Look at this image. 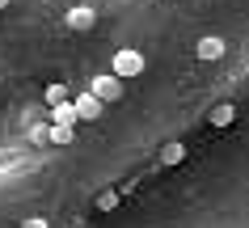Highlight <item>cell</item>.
I'll list each match as a JSON object with an SVG mask.
<instances>
[{
    "label": "cell",
    "mask_w": 249,
    "mask_h": 228,
    "mask_svg": "<svg viewBox=\"0 0 249 228\" xmlns=\"http://www.w3.org/2000/svg\"><path fill=\"white\" fill-rule=\"evenodd\" d=\"M114 203H118V190H106L102 199H97V207H102V211H110V207H114Z\"/></svg>",
    "instance_id": "cell-11"
},
{
    "label": "cell",
    "mask_w": 249,
    "mask_h": 228,
    "mask_svg": "<svg viewBox=\"0 0 249 228\" xmlns=\"http://www.w3.org/2000/svg\"><path fill=\"white\" fill-rule=\"evenodd\" d=\"M47 140H55V144H68V140H72V131H68V127H51V131H47Z\"/></svg>",
    "instance_id": "cell-10"
},
{
    "label": "cell",
    "mask_w": 249,
    "mask_h": 228,
    "mask_svg": "<svg viewBox=\"0 0 249 228\" xmlns=\"http://www.w3.org/2000/svg\"><path fill=\"white\" fill-rule=\"evenodd\" d=\"M186 161V144H165L160 148V165H182Z\"/></svg>",
    "instance_id": "cell-7"
},
{
    "label": "cell",
    "mask_w": 249,
    "mask_h": 228,
    "mask_svg": "<svg viewBox=\"0 0 249 228\" xmlns=\"http://www.w3.org/2000/svg\"><path fill=\"white\" fill-rule=\"evenodd\" d=\"M93 21H97V13H93L89 4H76V9L68 13V26L72 30H93Z\"/></svg>",
    "instance_id": "cell-5"
},
{
    "label": "cell",
    "mask_w": 249,
    "mask_h": 228,
    "mask_svg": "<svg viewBox=\"0 0 249 228\" xmlns=\"http://www.w3.org/2000/svg\"><path fill=\"white\" fill-rule=\"evenodd\" d=\"M51 127H68V131H72V127H76V110H72V102H64V106H51Z\"/></svg>",
    "instance_id": "cell-6"
},
{
    "label": "cell",
    "mask_w": 249,
    "mask_h": 228,
    "mask_svg": "<svg viewBox=\"0 0 249 228\" xmlns=\"http://www.w3.org/2000/svg\"><path fill=\"white\" fill-rule=\"evenodd\" d=\"M140 72H144V55L140 51H118L114 64H110V76H118L123 85L131 81V76H140Z\"/></svg>",
    "instance_id": "cell-1"
},
{
    "label": "cell",
    "mask_w": 249,
    "mask_h": 228,
    "mask_svg": "<svg viewBox=\"0 0 249 228\" xmlns=\"http://www.w3.org/2000/svg\"><path fill=\"white\" fill-rule=\"evenodd\" d=\"M232 119H236L232 106H215L211 110V127H232Z\"/></svg>",
    "instance_id": "cell-8"
},
{
    "label": "cell",
    "mask_w": 249,
    "mask_h": 228,
    "mask_svg": "<svg viewBox=\"0 0 249 228\" xmlns=\"http://www.w3.org/2000/svg\"><path fill=\"white\" fill-rule=\"evenodd\" d=\"M89 93L97 97V102H118V97H123V81H118V76H110V72H106V76H93V85H89Z\"/></svg>",
    "instance_id": "cell-2"
},
{
    "label": "cell",
    "mask_w": 249,
    "mask_h": 228,
    "mask_svg": "<svg viewBox=\"0 0 249 228\" xmlns=\"http://www.w3.org/2000/svg\"><path fill=\"white\" fill-rule=\"evenodd\" d=\"M21 228H51V224H47L42 215H34V220H21Z\"/></svg>",
    "instance_id": "cell-12"
},
{
    "label": "cell",
    "mask_w": 249,
    "mask_h": 228,
    "mask_svg": "<svg viewBox=\"0 0 249 228\" xmlns=\"http://www.w3.org/2000/svg\"><path fill=\"white\" fill-rule=\"evenodd\" d=\"M72 110H76V123H93V119H102V102L93 93H80L76 102H72Z\"/></svg>",
    "instance_id": "cell-3"
},
{
    "label": "cell",
    "mask_w": 249,
    "mask_h": 228,
    "mask_svg": "<svg viewBox=\"0 0 249 228\" xmlns=\"http://www.w3.org/2000/svg\"><path fill=\"white\" fill-rule=\"evenodd\" d=\"M72 228H76V224H72Z\"/></svg>",
    "instance_id": "cell-14"
},
{
    "label": "cell",
    "mask_w": 249,
    "mask_h": 228,
    "mask_svg": "<svg viewBox=\"0 0 249 228\" xmlns=\"http://www.w3.org/2000/svg\"><path fill=\"white\" fill-rule=\"evenodd\" d=\"M224 51H228V47H224V38H215V34L198 38V47H195V55H198V59H207V64H211V59H220Z\"/></svg>",
    "instance_id": "cell-4"
},
{
    "label": "cell",
    "mask_w": 249,
    "mask_h": 228,
    "mask_svg": "<svg viewBox=\"0 0 249 228\" xmlns=\"http://www.w3.org/2000/svg\"><path fill=\"white\" fill-rule=\"evenodd\" d=\"M4 4H9V0H0V9H4Z\"/></svg>",
    "instance_id": "cell-13"
},
{
    "label": "cell",
    "mask_w": 249,
    "mask_h": 228,
    "mask_svg": "<svg viewBox=\"0 0 249 228\" xmlns=\"http://www.w3.org/2000/svg\"><path fill=\"white\" fill-rule=\"evenodd\" d=\"M68 102V85H47V106H64Z\"/></svg>",
    "instance_id": "cell-9"
}]
</instances>
